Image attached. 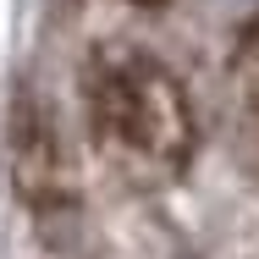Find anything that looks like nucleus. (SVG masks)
<instances>
[{"label": "nucleus", "mask_w": 259, "mask_h": 259, "mask_svg": "<svg viewBox=\"0 0 259 259\" xmlns=\"http://www.w3.org/2000/svg\"><path fill=\"white\" fill-rule=\"evenodd\" d=\"M221 110H226L232 160L259 188V11L232 33V50L221 66Z\"/></svg>", "instance_id": "nucleus-3"}, {"label": "nucleus", "mask_w": 259, "mask_h": 259, "mask_svg": "<svg viewBox=\"0 0 259 259\" xmlns=\"http://www.w3.org/2000/svg\"><path fill=\"white\" fill-rule=\"evenodd\" d=\"M11 182L22 204L39 221L77 215V165L66 155V138L55 127V110L39 105L33 94H17L11 105Z\"/></svg>", "instance_id": "nucleus-2"}, {"label": "nucleus", "mask_w": 259, "mask_h": 259, "mask_svg": "<svg viewBox=\"0 0 259 259\" xmlns=\"http://www.w3.org/2000/svg\"><path fill=\"white\" fill-rule=\"evenodd\" d=\"M83 138L121 188L160 193L193 171L204 133L188 83L155 50L116 39L83 61Z\"/></svg>", "instance_id": "nucleus-1"}, {"label": "nucleus", "mask_w": 259, "mask_h": 259, "mask_svg": "<svg viewBox=\"0 0 259 259\" xmlns=\"http://www.w3.org/2000/svg\"><path fill=\"white\" fill-rule=\"evenodd\" d=\"M127 6H171V0H127Z\"/></svg>", "instance_id": "nucleus-4"}]
</instances>
